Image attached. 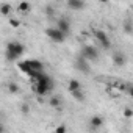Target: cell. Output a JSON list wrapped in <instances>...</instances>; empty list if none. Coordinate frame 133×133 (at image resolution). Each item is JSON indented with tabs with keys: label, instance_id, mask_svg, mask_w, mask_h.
<instances>
[{
	"label": "cell",
	"instance_id": "1",
	"mask_svg": "<svg viewBox=\"0 0 133 133\" xmlns=\"http://www.w3.org/2000/svg\"><path fill=\"white\" fill-rule=\"evenodd\" d=\"M33 80H35L33 89L38 96H45L47 92L53 89V78L49 77L45 72H39L36 77H33Z\"/></svg>",
	"mask_w": 133,
	"mask_h": 133
},
{
	"label": "cell",
	"instance_id": "2",
	"mask_svg": "<svg viewBox=\"0 0 133 133\" xmlns=\"http://www.w3.org/2000/svg\"><path fill=\"white\" fill-rule=\"evenodd\" d=\"M24 53H25V45H24L22 42H19V41H11V42H8V45H6V49H5V56H6L8 61H16V59H19Z\"/></svg>",
	"mask_w": 133,
	"mask_h": 133
},
{
	"label": "cell",
	"instance_id": "3",
	"mask_svg": "<svg viewBox=\"0 0 133 133\" xmlns=\"http://www.w3.org/2000/svg\"><path fill=\"white\" fill-rule=\"evenodd\" d=\"M19 66H21V69H22L25 74H28L30 77H36L39 72H44V64H42L41 61H36V59L21 63Z\"/></svg>",
	"mask_w": 133,
	"mask_h": 133
},
{
	"label": "cell",
	"instance_id": "4",
	"mask_svg": "<svg viewBox=\"0 0 133 133\" xmlns=\"http://www.w3.org/2000/svg\"><path fill=\"white\" fill-rule=\"evenodd\" d=\"M45 35H47V38H49L50 41H53L55 44H61V42L66 41V38H68V35L63 33L56 25H55V27H49V28H45Z\"/></svg>",
	"mask_w": 133,
	"mask_h": 133
},
{
	"label": "cell",
	"instance_id": "5",
	"mask_svg": "<svg viewBox=\"0 0 133 133\" xmlns=\"http://www.w3.org/2000/svg\"><path fill=\"white\" fill-rule=\"evenodd\" d=\"M74 68L82 72V74H89L91 72V64H89V59H86L83 55H78L74 61Z\"/></svg>",
	"mask_w": 133,
	"mask_h": 133
},
{
	"label": "cell",
	"instance_id": "6",
	"mask_svg": "<svg viewBox=\"0 0 133 133\" xmlns=\"http://www.w3.org/2000/svg\"><path fill=\"white\" fill-rule=\"evenodd\" d=\"M80 55H83V56H85L86 59H89V61H97V58H99V49H97L96 45L86 44V45L82 47Z\"/></svg>",
	"mask_w": 133,
	"mask_h": 133
},
{
	"label": "cell",
	"instance_id": "7",
	"mask_svg": "<svg viewBox=\"0 0 133 133\" xmlns=\"http://www.w3.org/2000/svg\"><path fill=\"white\" fill-rule=\"evenodd\" d=\"M94 38H96V39H97V42L102 45V49L108 50V49L111 47V41H110V38L107 36V33H105V31H102V30L94 31Z\"/></svg>",
	"mask_w": 133,
	"mask_h": 133
},
{
	"label": "cell",
	"instance_id": "8",
	"mask_svg": "<svg viewBox=\"0 0 133 133\" xmlns=\"http://www.w3.org/2000/svg\"><path fill=\"white\" fill-rule=\"evenodd\" d=\"M111 59H113V64L116 66V68H124V66L127 64V55L124 52H121V50L113 52Z\"/></svg>",
	"mask_w": 133,
	"mask_h": 133
},
{
	"label": "cell",
	"instance_id": "9",
	"mask_svg": "<svg viewBox=\"0 0 133 133\" xmlns=\"http://www.w3.org/2000/svg\"><path fill=\"white\" fill-rule=\"evenodd\" d=\"M66 5H68V8L72 10V11H83L85 6H86L85 0H68Z\"/></svg>",
	"mask_w": 133,
	"mask_h": 133
},
{
	"label": "cell",
	"instance_id": "10",
	"mask_svg": "<svg viewBox=\"0 0 133 133\" xmlns=\"http://www.w3.org/2000/svg\"><path fill=\"white\" fill-rule=\"evenodd\" d=\"M56 27H58L63 33H66V35L69 36V33H71V22H69L68 17H59V19L56 21Z\"/></svg>",
	"mask_w": 133,
	"mask_h": 133
},
{
	"label": "cell",
	"instance_id": "11",
	"mask_svg": "<svg viewBox=\"0 0 133 133\" xmlns=\"http://www.w3.org/2000/svg\"><path fill=\"white\" fill-rule=\"evenodd\" d=\"M89 125H91V130H99V128L103 125V117L99 116V114L92 116V117L89 119Z\"/></svg>",
	"mask_w": 133,
	"mask_h": 133
},
{
	"label": "cell",
	"instance_id": "12",
	"mask_svg": "<svg viewBox=\"0 0 133 133\" xmlns=\"http://www.w3.org/2000/svg\"><path fill=\"white\" fill-rule=\"evenodd\" d=\"M49 105H50L52 108H55V110H61V107H63V100H61L58 96H50V99H49Z\"/></svg>",
	"mask_w": 133,
	"mask_h": 133
},
{
	"label": "cell",
	"instance_id": "13",
	"mask_svg": "<svg viewBox=\"0 0 133 133\" xmlns=\"http://www.w3.org/2000/svg\"><path fill=\"white\" fill-rule=\"evenodd\" d=\"M71 94H72V97L77 100V102H85L86 100V94H85V91L80 88V89H75V91H71Z\"/></svg>",
	"mask_w": 133,
	"mask_h": 133
},
{
	"label": "cell",
	"instance_id": "14",
	"mask_svg": "<svg viewBox=\"0 0 133 133\" xmlns=\"http://www.w3.org/2000/svg\"><path fill=\"white\" fill-rule=\"evenodd\" d=\"M0 11H2V16H10L11 14V11H13V6L10 5V3H2V8H0Z\"/></svg>",
	"mask_w": 133,
	"mask_h": 133
},
{
	"label": "cell",
	"instance_id": "15",
	"mask_svg": "<svg viewBox=\"0 0 133 133\" xmlns=\"http://www.w3.org/2000/svg\"><path fill=\"white\" fill-rule=\"evenodd\" d=\"M19 91H21V88H19V85L17 83H14V82H11V83H8V92L10 94H19Z\"/></svg>",
	"mask_w": 133,
	"mask_h": 133
},
{
	"label": "cell",
	"instance_id": "16",
	"mask_svg": "<svg viewBox=\"0 0 133 133\" xmlns=\"http://www.w3.org/2000/svg\"><path fill=\"white\" fill-rule=\"evenodd\" d=\"M68 88H69V91H75V89H80V88H82V85H80V82H78V80H71V82H69V85H68Z\"/></svg>",
	"mask_w": 133,
	"mask_h": 133
},
{
	"label": "cell",
	"instance_id": "17",
	"mask_svg": "<svg viewBox=\"0 0 133 133\" xmlns=\"http://www.w3.org/2000/svg\"><path fill=\"white\" fill-rule=\"evenodd\" d=\"M124 31H125L127 35H133V24H131L130 21H125V22H124Z\"/></svg>",
	"mask_w": 133,
	"mask_h": 133
},
{
	"label": "cell",
	"instance_id": "18",
	"mask_svg": "<svg viewBox=\"0 0 133 133\" xmlns=\"http://www.w3.org/2000/svg\"><path fill=\"white\" fill-rule=\"evenodd\" d=\"M19 11H22V13L30 11V3H28V2H21V5H19Z\"/></svg>",
	"mask_w": 133,
	"mask_h": 133
},
{
	"label": "cell",
	"instance_id": "19",
	"mask_svg": "<svg viewBox=\"0 0 133 133\" xmlns=\"http://www.w3.org/2000/svg\"><path fill=\"white\" fill-rule=\"evenodd\" d=\"M10 25H11V27H14V28H17V27L21 25V21H19V19H13V17H11V19H10Z\"/></svg>",
	"mask_w": 133,
	"mask_h": 133
},
{
	"label": "cell",
	"instance_id": "20",
	"mask_svg": "<svg viewBox=\"0 0 133 133\" xmlns=\"http://www.w3.org/2000/svg\"><path fill=\"white\" fill-rule=\"evenodd\" d=\"M45 14H47L49 17H52V16L55 14V11H53V8H52V6H45Z\"/></svg>",
	"mask_w": 133,
	"mask_h": 133
},
{
	"label": "cell",
	"instance_id": "21",
	"mask_svg": "<svg viewBox=\"0 0 133 133\" xmlns=\"http://www.w3.org/2000/svg\"><path fill=\"white\" fill-rule=\"evenodd\" d=\"M124 116H125V117H131V116H133V110H131V108H125V110H124Z\"/></svg>",
	"mask_w": 133,
	"mask_h": 133
},
{
	"label": "cell",
	"instance_id": "22",
	"mask_svg": "<svg viewBox=\"0 0 133 133\" xmlns=\"http://www.w3.org/2000/svg\"><path fill=\"white\" fill-rule=\"evenodd\" d=\"M125 89H127V92H128V96H130V97H133V85H128V86H127Z\"/></svg>",
	"mask_w": 133,
	"mask_h": 133
},
{
	"label": "cell",
	"instance_id": "23",
	"mask_svg": "<svg viewBox=\"0 0 133 133\" xmlns=\"http://www.w3.org/2000/svg\"><path fill=\"white\" fill-rule=\"evenodd\" d=\"M55 131L63 133V131H66V127H64V125H59V127H56V128H55Z\"/></svg>",
	"mask_w": 133,
	"mask_h": 133
},
{
	"label": "cell",
	"instance_id": "24",
	"mask_svg": "<svg viewBox=\"0 0 133 133\" xmlns=\"http://www.w3.org/2000/svg\"><path fill=\"white\" fill-rule=\"evenodd\" d=\"M28 105H22V113H28Z\"/></svg>",
	"mask_w": 133,
	"mask_h": 133
},
{
	"label": "cell",
	"instance_id": "25",
	"mask_svg": "<svg viewBox=\"0 0 133 133\" xmlns=\"http://www.w3.org/2000/svg\"><path fill=\"white\" fill-rule=\"evenodd\" d=\"M99 2H100V3H108L110 0H99Z\"/></svg>",
	"mask_w": 133,
	"mask_h": 133
}]
</instances>
